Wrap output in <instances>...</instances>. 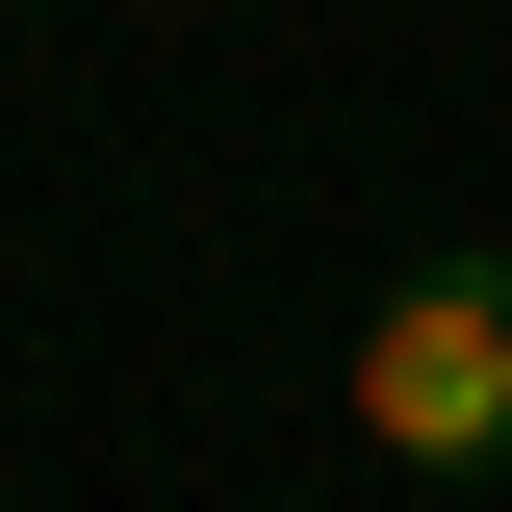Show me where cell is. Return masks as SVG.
<instances>
[{
    "label": "cell",
    "instance_id": "1",
    "mask_svg": "<svg viewBox=\"0 0 512 512\" xmlns=\"http://www.w3.org/2000/svg\"><path fill=\"white\" fill-rule=\"evenodd\" d=\"M359 461H410V487H512V231H461V256H410L359 308Z\"/></svg>",
    "mask_w": 512,
    "mask_h": 512
}]
</instances>
